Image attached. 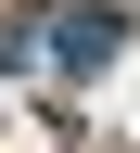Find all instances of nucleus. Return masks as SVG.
<instances>
[{
	"label": "nucleus",
	"mask_w": 140,
	"mask_h": 153,
	"mask_svg": "<svg viewBox=\"0 0 140 153\" xmlns=\"http://www.w3.org/2000/svg\"><path fill=\"white\" fill-rule=\"evenodd\" d=\"M115 38H127L115 13H64V26H51V51H64V64H115Z\"/></svg>",
	"instance_id": "f257e3e1"
}]
</instances>
